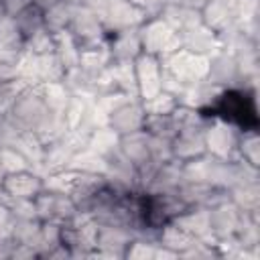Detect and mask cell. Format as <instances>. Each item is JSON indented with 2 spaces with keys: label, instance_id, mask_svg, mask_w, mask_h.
I'll use <instances>...</instances> for the list:
<instances>
[{
  "label": "cell",
  "instance_id": "7a4b0ae2",
  "mask_svg": "<svg viewBox=\"0 0 260 260\" xmlns=\"http://www.w3.org/2000/svg\"><path fill=\"white\" fill-rule=\"evenodd\" d=\"M67 32L81 51L89 47H100V41L106 32V24L102 14H98L89 6H75Z\"/></svg>",
  "mask_w": 260,
  "mask_h": 260
},
{
  "label": "cell",
  "instance_id": "9c48e42d",
  "mask_svg": "<svg viewBox=\"0 0 260 260\" xmlns=\"http://www.w3.org/2000/svg\"><path fill=\"white\" fill-rule=\"evenodd\" d=\"M14 20H16V26H18L20 35L24 37V43H26L32 35H37L39 30L45 28V10L32 2V4L26 6L24 10H20V12L14 16Z\"/></svg>",
  "mask_w": 260,
  "mask_h": 260
},
{
  "label": "cell",
  "instance_id": "8fae6325",
  "mask_svg": "<svg viewBox=\"0 0 260 260\" xmlns=\"http://www.w3.org/2000/svg\"><path fill=\"white\" fill-rule=\"evenodd\" d=\"M258 134H256V128H250V130H244L240 136H238V148H240V154L244 158L246 165H250L252 169L258 167Z\"/></svg>",
  "mask_w": 260,
  "mask_h": 260
},
{
  "label": "cell",
  "instance_id": "ba28073f",
  "mask_svg": "<svg viewBox=\"0 0 260 260\" xmlns=\"http://www.w3.org/2000/svg\"><path fill=\"white\" fill-rule=\"evenodd\" d=\"M24 37L20 35L14 16H0V53L2 55H18L24 49Z\"/></svg>",
  "mask_w": 260,
  "mask_h": 260
},
{
  "label": "cell",
  "instance_id": "277c9868",
  "mask_svg": "<svg viewBox=\"0 0 260 260\" xmlns=\"http://www.w3.org/2000/svg\"><path fill=\"white\" fill-rule=\"evenodd\" d=\"M43 189H45V183L41 181V177L35 173H28L26 169L6 173L0 179V191L12 201H32Z\"/></svg>",
  "mask_w": 260,
  "mask_h": 260
},
{
  "label": "cell",
  "instance_id": "9a60e30c",
  "mask_svg": "<svg viewBox=\"0 0 260 260\" xmlns=\"http://www.w3.org/2000/svg\"><path fill=\"white\" fill-rule=\"evenodd\" d=\"M2 14H4V12H2V8H0V16H2Z\"/></svg>",
  "mask_w": 260,
  "mask_h": 260
},
{
  "label": "cell",
  "instance_id": "7c38bea8",
  "mask_svg": "<svg viewBox=\"0 0 260 260\" xmlns=\"http://www.w3.org/2000/svg\"><path fill=\"white\" fill-rule=\"evenodd\" d=\"M30 4H32V0H0V8L8 16H16L20 10H24Z\"/></svg>",
  "mask_w": 260,
  "mask_h": 260
},
{
  "label": "cell",
  "instance_id": "6da1fadb",
  "mask_svg": "<svg viewBox=\"0 0 260 260\" xmlns=\"http://www.w3.org/2000/svg\"><path fill=\"white\" fill-rule=\"evenodd\" d=\"M53 114L55 112L49 110L43 95L32 93V91L16 93V98L12 100L10 110H8V118L14 122V126L20 132H39V130H43L49 124Z\"/></svg>",
  "mask_w": 260,
  "mask_h": 260
},
{
  "label": "cell",
  "instance_id": "5b68a950",
  "mask_svg": "<svg viewBox=\"0 0 260 260\" xmlns=\"http://www.w3.org/2000/svg\"><path fill=\"white\" fill-rule=\"evenodd\" d=\"M144 118H146V110L142 104L122 102L110 112V128L118 136H124L140 130L144 126Z\"/></svg>",
  "mask_w": 260,
  "mask_h": 260
},
{
  "label": "cell",
  "instance_id": "52a82bcc",
  "mask_svg": "<svg viewBox=\"0 0 260 260\" xmlns=\"http://www.w3.org/2000/svg\"><path fill=\"white\" fill-rule=\"evenodd\" d=\"M142 53V43H140V32L138 28H128V30H118L112 45H110V57L116 63H132L138 55Z\"/></svg>",
  "mask_w": 260,
  "mask_h": 260
},
{
  "label": "cell",
  "instance_id": "30bf717a",
  "mask_svg": "<svg viewBox=\"0 0 260 260\" xmlns=\"http://www.w3.org/2000/svg\"><path fill=\"white\" fill-rule=\"evenodd\" d=\"M71 16H73V6H69V4L59 0L57 4H53L51 8L45 10V28L49 32H53V35L65 32L69 28Z\"/></svg>",
  "mask_w": 260,
  "mask_h": 260
},
{
  "label": "cell",
  "instance_id": "5bb4252c",
  "mask_svg": "<svg viewBox=\"0 0 260 260\" xmlns=\"http://www.w3.org/2000/svg\"><path fill=\"white\" fill-rule=\"evenodd\" d=\"M61 2H65V4H69V6H85L87 4V0H61Z\"/></svg>",
  "mask_w": 260,
  "mask_h": 260
},
{
  "label": "cell",
  "instance_id": "8992f818",
  "mask_svg": "<svg viewBox=\"0 0 260 260\" xmlns=\"http://www.w3.org/2000/svg\"><path fill=\"white\" fill-rule=\"evenodd\" d=\"M203 136H205V148L217 158H228L230 150L238 148V136L240 134H236L234 126L228 122H221L213 128H205Z\"/></svg>",
  "mask_w": 260,
  "mask_h": 260
},
{
  "label": "cell",
  "instance_id": "3957f363",
  "mask_svg": "<svg viewBox=\"0 0 260 260\" xmlns=\"http://www.w3.org/2000/svg\"><path fill=\"white\" fill-rule=\"evenodd\" d=\"M134 79H136V87L140 89V93L144 95V100L154 98L156 93L162 91V65L158 61L156 55L150 53H140L134 61Z\"/></svg>",
  "mask_w": 260,
  "mask_h": 260
},
{
  "label": "cell",
  "instance_id": "4fadbf2b",
  "mask_svg": "<svg viewBox=\"0 0 260 260\" xmlns=\"http://www.w3.org/2000/svg\"><path fill=\"white\" fill-rule=\"evenodd\" d=\"M32 2H35L37 6H41L43 10H47V8H51L53 4H57L59 0H32Z\"/></svg>",
  "mask_w": 260,
  "mask_h": 260
}]
</instances>
